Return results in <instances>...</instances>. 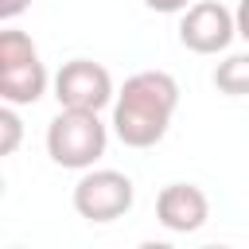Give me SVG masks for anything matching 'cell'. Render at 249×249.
I'll use <instances>...</instances> for the list:
<instances>
[{"instance_id": "3", "label": "cell", "mask_w": 249, "mask_h": 249, "mask_svg": "<svg viewBox=\"0 0 249 249\" xmlns=\"http://www.w3.org/2000/svg\"><path fill=\"white\" fill-rule=\"evenodd\" d=\"M47 86L51 78L31 35L4 27L0 31V97L8 105H35L47 93Z\"/></svg>"}, {"instance_id": "12", "label": "cell", "mask_w": 249, "mask_h": 249, "mask_svg": "<svg viewBox=\"0 0 249 249\" xmlns=\"http://www.w3.org/2000/svg\"><path fill=\"white\" fill-rule=\"evenodd\" d=\"M35 0H0V19H16L19 12H27Z\"/></svg>"}, {"instance_id": "11", "label": "cell", "mask_w": 249, "mask_h": 249, "mask_svg": "<svg viewBox=\"0 0 249 249\" xmlns=\"http://www.w3.org/2000/svg\"><path fill=\"white\" fill-rule=\"evenodd\" d=\"M233 19H237V35L249 43V0H237V8H233Z\"/></svg>"}, {"instance_id": "7", "label": "cell", "mask_w": 249, "mask_h": 249, "mask_svg": "<svg viewBox=\"0 0 249 249\" xmlns=\"http://www.w3.org/2000/svg\"><path fill=\"white\" fill-rule=\"evenodd\" d=\"M156 218L171 233H195L210 218V198L195 183H167L156 195Z\"/></svg>"}, {"instance_id": "10", "label": "cell", "mask_w": 249, "mask_h": 249, "mask_svg": "<svg viewBox=\"0 0 249 249\" xmlns=\"http://www.w3.org/2000/svg\"><path fill=\"white\" fill-rule=\"evenodd\" d=\"M195 0H144V8L152 12H163V16H175V12H187Z\"/></svg>"}, {"instance_id": "2", "label": "cell", "mask_w": 249, "mask_h": 249, "mask_svg": "<svg viewBox=\"0 0 249 249\" xmlns=\"http://www.w3.org/2000/svg\"><path fill=\"white\" fill-rule=\"evenodd\" d=\"M109 148V128L93 109H58L47 124V156L66 171L93 167Z\"/></svg>"}, {"instance_id": "1", "label": "cell", "mask_w": 249, "mask_h": 249, "mask_svg": "<svg viewBox=\"0 0 249 249\" xmlns=\"http://www.w3.org/2000/svg\"><path fill=\"white\" fill-rule=\"evenodd\" d=\"M179 109V82L167 70H136L113 97V132L124 148H156Z\"/></svg>"}, {"instance_id": "9", "label": "cell", "mask_w": 249, "mask_h": 249, "mask_svg": "<svg viewBox=\"0 0 249 249\" xmlns=\"http://www.w3.org/2000/svg\"><path fill=\"white\" fill-rule=\"evenodd\" d=\"M19 105H0V156H16V148H19V140H23V121H19V113H16Z\"/></svg>"}, {"instance_id": "8", "label": "cell", "mask_w": 249, "mask_h": 249, "mask_svg": "<svg viewBox=\"0 0 249 249\" xmlns=\"http://www.w3.org/2000/svg\"><path fill=\"white\" fill-rule=\"evenodd\" d=\"M214 89L226 93V97H249V51H237V54H226L214 74H210Z\"/></svg>"}, {"instance_id": "6", "label": "cell", "mask_w": 249, "mask_h": 249, "mask_svg": "<svg viewBox=\"0 0 249 249\" xmlns=\"http://www.w3.org/2000/svg\"><path fill=\"white\" fill-rule=\"evenodd\" d=\"M237 39V19L218 0H198L179 19V43L191 54H222Z\"/></svg>"}, {"instance_id": "4", "label": "cell", "mask_w": 249, "mask_h": 249, "mask_svg": "<svg viewBox=\"0 0 249 249\" xmlns=\"http://www.w3.org/2000/svg\"><path fill=\"white\" fill-rule=\"evenodd\" d=\"M136 202V187L124 171H113V167H86L82 179L74 183V210L78 218L93 222V226H105V222H117L132 210Z\"/></svg>"}, {"instance_id": "5", "label": "cell", "mask_w": 249, "mask_h": 249, "mask_svg": "<svg viewBox=\"0 0 249 249\" xmlns=\"http://www.w3.org/2000/svg\"><path fill=\"white\" fill-rule=\"evenodd\" d=\"M113 97H117L113 74L93 58H70L54 74L58 109H93V113H101L105 105H113Z\"/></svg>"}]
</instances>
